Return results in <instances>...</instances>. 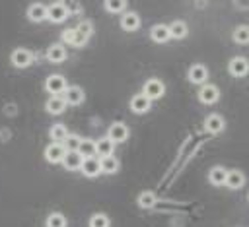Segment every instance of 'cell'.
I'll return each mask as SVG.
<instances>
[{
	"mask_svg": "<svg viewBox=\"0 0 249 227\" xmlns=\"http://www.w3.org/2000/svg\"><path fill=\"white\" fill-rule=\"evenodd\" d=\"M66 87H68V83H66L64 76H60V74H53V76H49L47 81H45V89H47L49 93H53V95H62Z\"/></svg>",
	"mask_w": 249,
	"mask_h": 227,
	"instance_id": "1",
	"label": "cell"
},
{
	"mask_svg": "<svg viewBox=\"0 0 249 227\" xmlns=\"http://www.w3.org/2000/svg\"><path fill=\"white\" fill-rule=\"evenodd\" d=\"M128 126L124 124V122H113L111 126H109V132H107V138L111 140V142H115V144H121V142H126V138H128Z\"/></svg>",
	"mask_w": 249,
	"mask_h": 227,
	"instance_id": "2",
	"label": "cell"
},
{
	"mask_svg": "<svg viewBox=\"0 0 249 227\" xmlns=\"http://www.w3.org/2000/svg\"><path fill=\"white\" fill-rule=\"evenodd\" d=\"M150 101H154V99H160L163 93H165V85L160 81V80H156V78H152V80H148L146 83H144V91H142Z\"/></svg>",
	"mask_w": 249,
	"mask_h": 227,
	"instance_id": "3",
	"label": "cell"
},
{
	"mask_svg": "<svg viewBox=\"0 0 249 227\" xmlns=\"http://www.w3.org/2000/svg\"><path fill=\"white\" fill-rule=\"evenodd\" d=\"M68 14H70L68 8L64 4H60V2H56V4L47 8V19H51L53 23H62L68 17Z\"/></svg>",
	"mask_w": 249,
	"mask_h": 227,
	"instance_id": "4",
	"label": "cell"
},
{
	"mask_svg": "<svg viewBox=\"0 0 249 227\" xmlns=\"http://www.w3.org/2000/svg\"><path fill=\"white\" fill-rule=\"evenodd\" d=\"M218 97H220V91H218L216 85H212V83H202V87H200V91H198V101H200V103L212 105V103L218 101Z\"/></svg>",
	"mask_w": 249,
	"mask_h": 227,
	"instance_id": "5",
	"label": "cell"
},
{
	"mask_svg": "<svg viewBox=\"0 0 249 227\" xmlns=\"http://www.w3.org/2000/svg\"><path fill=\"white\" fill-rule=\"evenodd\" d=\"M247 70H249V64H247V58H243V56H235L228 64V72L233 78H243L247 74Z\"/></svg>",
	"mask_w": 249,
	"mask_h": 227,
	"instance_id": "6",
	"label": "cell"
},
{
	"mask_svg": "<svg viewBox=\"0 0 249 227\" xmlns=\"http://www.w3.org/2000/svg\"><path fill=\"white\" fill-rule=\"evenodd\" d=\"M10 60H12V64L16 68H27L31 64V60H33V54L27 49H16L12 52V56H10Z\"/></svg>",
	"mask_w": 249,
	"mask_h": 227,
	"instance_id": "7",
	"label": "cell"
},
{
	"mask_svg": "<svg viewBox=\"0 0 249 227\" xmlns=\"http://www.w3.org/2000/svg\"><path fill=\"white\" fill-rule=\"evenodd\" d=\"M150 105H152V101H150L144 93H136V95H132V99H130V111L136 113V114L148 113V111H150Z\"/></svg>",
	"mask_w": 249,
	"mask_h": 227,
	"instance_id": "8",
	"label": "cell"
},
{
	"mask_svg": "<svg viewBox=\"0 0 249 227\" xmlns=\"http://www.w3.org/2000/svg\"><path fill=\"white\" fill-rule=\"evenodd\" d=\"M82 161H84V157L76 151V149H66L64 151V157H62V165H64V169H68V171H78L80 169V165H82Z\"/></svg>",
	"mask_w": 249,
	"mask_h": 227,
	"instance_id": "9",
	"label": "cell"
},
{
	"mask_svg": "<svg viewBox=\"0 0 249 227\" xmlns=\"http://www.w3.org/2000/svg\"><path fill=\"white\" fill-rule=\"evenodd\" d=\"M84 99H86V95H84V89L82 87L68 85L64 89V101H66V105H80V103H84Z\"/></svg>",
	"mask_w": 249,
	"mask_h": 227,
	"instance_id": "10",
	"label": "cell"
},
{
	"mask_svg": "<svg viewBox=\"0 0 249 227\" xmlns=\"http://www.w3.org/2000/svg\"><path fill=\"white\" fill-rule=\"evenodd\" d=\"M64 151H66L64 146L58 144V142H54V144H51V146L45 147V159L49 163H60L62 157H64Z\"/></svg>",
	"mask_w": 249,
	"mask_h": 227,
	"instance_id": "11",
	"label": "cell"
},
{
	"mask_svg": "<svg viewBox=\"0 0 249 227\" xmlns=\"http://www.w3.org/2000/svg\"><path fill=\"white\" fill-rule=\"evenodd\" d=\"M80 171H82L86 177H97V175H101L99 159H95V155L84 157V161H82V165H80Z\"/></svg>",
	"mask_w": 249,
	"mask_h": 227,
	"instance_id": "12",
	"label": "cell"
},
{
	"mask_svg": "<svg viewBox=\"0 0 249 227\" xmlns=\"http://www.w3.org/2000/svg\"><path fill=\"white\" fill-rule=\"evenodd\" d=\"M189 80L193 81V83H206V80H208V70H206V66H202V64H193L191 68H189Z\"/></svg>",
	"mask_w": 249,
	"mask_h": 227,
	"instance_id": "13",
	"label": "cell"
},
{
	"mask_svg": "<svg viewBox=\"0 0 249 227\" xmlns=\"http://www.w3.org/2000/svg\"><path fill=\"white\" fill-rule=\"evenodd\" d=\"M27 17L35 23L47 19V6L45 4H39V2H33L29 8H27Z\"/></svg>",
	"mask_w": 249,
	"mask_h": 227,
	"instance_id": "14",
	"label": "cell"
},
{
	"mask_svg": "<svg viewBox=\"0 0 249 227\" xmlns=\"http://www.w3.org/2000/svg\"><path fill=\"white\" fill-rule=\"evenodd\" d=\"M121 27H123L124 31H136V29L140 27V17H138V14H136V12H126V14H123V17H121Z\"/></svg>",
	"mask_w": 249,
	"mask_h": 227,
	"instance_id": "15",
	"label": "cell"
},
{
	"mask_svg": "<svg viewBox=\"0 0 249 227\" xmlns=\"http://www.w3.org/2000/svg\"><path fill=\"white\" fill-rule=\"evenodd\" d=\"M66 56H68V52H66L64 45H60V43H54L47 49V60H51V62H62Z\"/></svg>",
	"mask_w": 249,
	"mask_h": 227,
	"instance_id": "16",
	"label": "cell"
},
{
	"mask_svg": "<svg viewBox=\"0 0 249 227\" xmlns=\"http://www.w3.org/2000/svg\"><path fill=\"white\" fill-rule=\"evenodd\" d=\"M224 184H226L228 188H231V190H237V188H241V186L245 184V175H243L241 171H228Z\"/></svg>",
	"mask_w": 249,
	"mask_h": 227,
	"instance_id": "17",
	"label": "cell"
},
{
	"mask_svg": "<svg viewBox=\"0 0 249 227\" xmlns=\"http://www.w3.org/2000/svg\"><path fill=\"white\" fill-rule=\"evenodd\" d=\"M150 37H152V41H154V43H165V41H169V39H171L169 29H167V25H163V23L154 25V27L150 29Z\"/></svg>",
	"mask_w": 249,
	"mask_h": 227,
	"instance_id": "18",
	"label": "cell"
},
{
	"mask_svg": "<svg viewBox=\"0 0 249 227\" xmlns=\"http://www.w3.org/2000/svg\"><path fill=\"white\" fill-rule=\"evenodd\" d=\"M167 29H169V35H171L173 39H185V37H187V33H189L187 23H185V21H181V19L171 21V23L167 25Z\"/></svg>",
	"mask_w": 249,
	"mask_h": 227,
	"instance_id": "19",
	"label": "cell"
},
{
	"mask_svg": "<svg viewBox=\"0 0 249 227\" xmlns=\"http://www.w3.org/2000/svg\"><path fill=\"white\" fill-rule=\"evenodd\" d=\"M113 151H115V142H111L107 136L95 142V155L105 157V155H113Z\"/></svg>",
	"mask_w": 249,
	"mask_h": 227,
	"instance_id": "20",
	"label": "cell"
},
{
	"mask_svg": "<svg viewBox=\"0 0 249 227\" xmlns=\"http://www.w3.org/2000/svg\"><path fill=\"white\" fill-rule=\"evenodd\" d=\"M47 111L51 113V114H60V113H64V109H66V101H64V97H60V95H53L49 101H47Z\"/></svg>",
	"mask_w": 249,
	"mask_h": 227,
	"instance_id": "21",
	"label": "cell"
},
{
	"mask_svg": "<svg viewBox=\"0 0 249 227\" xmlns=\"http://www.w3.org/2000/svg\"><path fill=\"white\" fill-rule=\"evenodd\" d=\"M204 128H206L208 132H212V134H218V132L224 130V118H222L220 114H210V116H206Z\"/></svg>",
	"mask_w": 249,
	"mask_h": 227,
	"instance_id": "22",
	"label": "cell"
},
{
	"mask_svg": "<svg viewBox=\"0 0 249 227\" xmlns=\"http://www.w3.org/2000/svg\"><path fill=\"white\" fill-rule=\"evenodd\" d=\"M99 167H101V173H107V175H113L119 171V159L113 157V155H105L99 159Z\"/></svg>",
	"mask_w": 249,
	"mask_h": 227,
	"instance_id": "23",
	"label": "cell"
},
{
	"mask_svg": "<svg viewBox=\"0 0 249 227\" xmlns=\"http://www.w3.org/2000/svg\"><path fill=\"white\" fill-rule=\"evenodd\" d=\"M226 175H228V169L224 167H212L210 173H208V178L214 186H222L226 182Z\"/></svg>",
	"mask_w": 249,
	"mask_h": 227,
	"instance_id": "24",
	"label": "cell"
},
{
	"mask_svg": "<svg viewBox=\"0 0 249 227\" xmlns=\"http://www.w3.org/2000/svg\"><path fill=\"white\" fill-rule=\"evenodd\" d=\"M76 151H78L82 157H91V155H95V142L89 140V138H84V140H80Z\"/></svg>",
	"mask_w": 249,
	"mask_h": 227,
	"instance_id": "25",
	"label": "cell"
},
{
	"mask_svg": "<svg viewBox=\"0 0 249 227\" xmlns=\"http://www.w3.org/2000/svg\"><path fill=\"white\" fill-rule=\"evenodd\" d=\"M156 202H158V198H156V194L150 192V190L138 194V206H140V208H146V210H148V208H154Z\"/></svg>",
	"mask_w": 249,
	"mask_h": 227,
	"instance_id": "26",
	"label": "cell"
},
{
	"mask_svg": "<svg viewBox=\"0 0 249 227\" xmlns=\"http://www.w3.org/2000/svg\"><path fill=\"white\" fill-rule=\"evenodd\" d=\"M66 136H68V130H66V126H64V124H54V126L51 128V140H53V142L62 144Z\"/></svg>",
	"mask_w": 249,
	"mask_h": 227,
	"instance_id": "27",
	"label": "cell"
},
{
	"mask_svg": "<svg viewBox=\"0 0 249 227\" xmlns=\"http://www.w3.org/2000/svg\"><path fill=\"white\" fill-rule=\"evenodd\" d=\"M233 41L239 43V45H247L249 43V27L247 25H239L235 31H233Z\"/></svg>",
	"mask_w": 249,
	"mask_h": 227,
	"instance_id": "28",
	"label": "cell"
},
{
	"mask_svg": "<svg viewBox=\"0 0 249 227\" xmlns=\"http://www.w3.org/2000/svg\"><path fill=\"white\" fill-rule=\"evenodd\" d=\"M103 6H105V10L109 14H119V12H123L126 8V0H105Z\"/></svg>",
	"mask_w": 249,
	"mask_h": 227,
	"instance_id": "29",
	"label": "cell"
},
{
	"mask_svg": "<svg viewBox=\"0 0 249 227\" xmlns=\"http://www.w3.org/2000/svg\"><path fill=\"white\" fill-rule=\"evenodd\" d=\"M45 225H47V227H66L68 221H66V217H64L62 213H51V215L47 217Z\"/></svg>",
	"mask_w": 249,
	"mask_h": 227,
	"instance_id": "30",
	"label": "cell"
},
{
	"mask_svg": "<svg viewBox=\"0 0 249 227\" xmlns=\"http://www.w3.org/2000/svg\"><path fill=\"white\" fill-rule=\"evenodd\" d=\"M89 227H109V217L105 213H93L89 217Z\"/></svg>",
	"mask_w": 249,
	"mask_h": 227,
	"instance_id": "31",
	"label": "cell"
},
{
	"mask_svg": "<svg viewBox=\"0 0 249 227\" xmlns=\"http://www.w3.org/2000/svg\"><path fill=\"white\" fill-rule=\"evenodd\" d=\"M78 144H80V138L76 136V134H68L66 138H64V149H78Z\"/></svg>",
	"mask_w": 249,
	"mask_h": 227,
	"instance_id": "32",
	"label": "cell"
},
{
	"mask_svg": "<svg viewBox=\"0 0 249 227\" xmlns=\"http://www.w3.org/2000/svg\"><path fill=\"white\" fill-rule=\"evenodd\" d=\"M78 33H82V35H86V37H89L91 35V31H93V25L89 23V21H80L76 27H74Z\"/></svg>",
	"mask_w": 249,
	"mask_h": 227,
	"instance_id": "33",
	"label": "cell"
},
{
	"mask_svg": "<svg viewBox=\"0 0 249 227\" xmlns=\"http://www.w3.org/2000/svg\"><path fill=\"white\" fill-rule=\"evenodd\" d=\"M86 41H88V37H86V35H82V33H78V31L74 29V37H72V43H70V45L82 47V45H86Z\"/></svg>",
	"mask_w": 249,
	"mask_h": 227,
	"instance_id": "34",
	"label": "cell"
},
{
	"mask_svg": "<svg viewBox=\"0 0 249 227\" xmlns=\"http://www.w3.org/2000/svg\"><path fill=\"white\" fill-rule=\"evenodd\" d=\"M72 37H74V29L62 31V41H64V43H72Z\"/></svg>",
	"mask_w": 249,
	"mask_h": 227,
	"instance_id": "35",
	"label": "cell"
},
{
	"mask_svg": "<svg viewBox=\"0 0 249 227\" xmlns=\"http://www.w3.org/2000/svg\"><path fill=\"white\" fill-rule=\"evenodd\" d=\"M233 4H235L239 10H247V8H249V0H233Z\"/></svg>",
	"mask_w": 249,
	"mask_h": 227,
	"instance_id": "36",
	"label": "cell"
}]
</instances>
